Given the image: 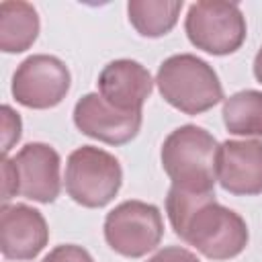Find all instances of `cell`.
<instances>
[{
	"instance_id": "cell-1",
	"label": "cell",
	"mask_w": 262,
	"mask_h": 262,
	"mask_svg": "<svg viewBox=\"0 0 262 262\" xmlns=\"http://www.w3.org/2000/svg\"><path fill=\"white\" fill-rule=\"evenodd\" d=\"M166 213L174 233L209 260H229L248 246V225L215 201V192H186L170 186Z\"/></svg>"
},
{
	"instance_id": "cell-2",
	"label": "cell",
	"mask_w": 262,
	"mask_h": 262,
	"mask_svg": "<svg viewBox=\"0 0 262 262\" xmlns=\"http://www.w3.org/2000/svg\"><path fill=\"white\" fill-rule=\"evenodd\" d=\"M217 139L196 125L174 129L162 145V166L172 186L186 192H215Z\"/></svg>"
},
{
	"instance_id": "cell-3",
	"label": "cell",
	"mask_w": 262,
	"mask_h": 262,
	"mask_svg": "<svg viewBox=\"0 0 262 262\" xmlns=\"http://www.w3.org/2000/svg\"><path fill=\"white\" fill-rule=\"evenodd\" d=\"M162 98L184 115H201L223 98L217 72L192 53H178L164 59L156 76Z\"/></svg>"
},
{
	"instance_id": "cell-4",
	"label": "cell",
	"mask_w": 262,
	"mask_h": 262,
	"mask_svg": "<svg viewBox=\"0 0 262 262\" xmlns=\"http://www.w3.org/2000/svg\"><path fill=\"white\" fill-rule=\"evenodd\" d=\"M123 170L119 160L94 145L74 149L66 164V192L74 203L100 209L108 205L119 192Z\"/></svg>"
},
{
	"instance_id": "cell-5",
	"label": "cell",
	"mask_w": 262,
	"mask_h": 262,
	"mask_svg": "<svg viewBox=\"0 0 262 262\" xmlns=\"http://www.w3.org/2000/svg\"><path fill=\"white\" fill-rule=\"evenodd\" d=\"M184 31L196 49L211 55H229L246 41V18L235 2L201 0L190 4Z\"/></svg>"
},
{
	"instance_id": "cell-6",
	"label": "cell",
	"mask_w": 262,
	"mask_h": 262,
	"mask_svg": "<svg viewBox=\"0 0 262 262\" xmlns=\"http://www.w3.org/2000/svg\"><path fill=\"white\" fill-rule=\"evenodd\" d=\"M164 235L162 213L143 201H125L104 219L106 244L125 258H141L156 250Z\"/></svg>"
},
{
	"instance_id": "cell-7",
	"label": "cell",
	"mask_w": 262,
	"mask_h": 262,
	"mask_svg": "<svg viewBox=\"0 0 262 262\" xmlns=\"http://www.w3.org/2000/svg\"><path fill=\"white\" fill-rule=\"evenodd\" d=\"M70 72L66 63L47 53L27 57L12 76V96L27 108H51L57 106L70 90Z\"/></svg>"
},
{
	"instance_id": "cell-8",
	"label": "cell",
	"mask_w": 262,
	"mask_h": 262,
	"mask_svg": "<svg viewBox=\"0 0 262 262\" xmlns=\"http://www.w3.org/2000/svg\"><path fill=\"white\" fill-rule=\"evenodd\" d=\"M74 125L88 137L108 145L131 141L141 127V113H125L111 106L100 94H84L74 106Z\"/></svg>"
},
{
	"instance_id": "cell-9",
	"label": "cell",
	"mask_w": 262,
	"mask_h": 262,
	"mask_svg": "<svg viewBox=\"0 0 262 262\" xmlns=\"http://www.w3.org/2000/svg\"><path fill=\"white\" fill-rule=\"evenodd\" d=\"M18 176V194L37 203H53L61 190L59 154L47 143H27L12 158Z\"/></svg>"
},
{
	"instance_id": "cell-10",
	"label": "cell",
	"mask_w": 262,
	"mask_h": 262,
	"mask_svg": "<svg viewBox=\"0 0 262 262\" xmlns=\"http://www.w3.org/2000/svg\"><path fill=\"white\" fill-rule=\"evenodd\" d=\"M49 242L47 221L29 205H4L0 213V250L6 260H33Z\"/></svg>"
},
{
	"instance_id": "cell-11",
	"label": "cell",
	"mask_w": 262,
	"mask_h": 262,
	"mask_svg": "<svg viewBox=\"0 0 262 262\" xmlns=\"http://www.w3.org/2000/svg\"><path fill=\"white\" fill-rule=\"evenodd\" d=\"M217 180L237 196L262 192V141H223L217 154Z\"/></svg>"
},
{
	"instance_id": "cell-12",
	"label": "cell",
	"mask_w": 262,
	"mask_h": 262,
	"mask_svg": "<svg viewBox=\"0 0 262 262\" xmlns=\"http://www.w3.org/2000/svg\"><path fill=\"white\" fill-rule=\"evenodd\" d=\"M154 80L139 61L115 59L106 63L98 76L100 96L115 108L125 113H141L143 102L149 98Z\"/></svg>"
},
{
	"instance_id": "cell-13",
	"label": "cell",
	"mask_w": 262,
	"mask_h": 262,
	"mask_svg": "<svg viewBox=\"0 0 262 262\" xmlns=\"http://www.w3.org/2000/svg\"><path fill=\"white\" fill-rule=\"evenodd\" d=\"M39 35V16L33 4L4 0L0 4V49L4 53L27 51Z\"/></svg>"
},
{
	"instance_id": "cell-14",
	"label": "cell",
	"mask_w": 262,
	"mask_h": 262,
	"mask_svg": "<svg viewBox=\"0 0 262 262\" xmlns=\"http://www.w3.org/2000/svg\"><path fill=\"white\" fill-rule=\"evenodd\" d=\"M182 0H131L127 4L129 23L143 37H162L174 29Z\"/></svg>"
},
{
	"instance_id": "cell-15",
	"label": "cell",
	"mask_w": 262,
	"mask_h": 262,
	"mask_svg": "<svg viewBox=\"0 0 262 262\" xmlns=\"http://www.w3.org/2000/svg\"><path fill=\"white\" fill-rule=\"evenodd\" d=\"M223 123L233 135L262 137V92L242 90L225 98Z\"/></svg>"
},
{
	"instance_id": "cell-16",
	"label": "cell",
	"mask_w": 262,
	"mask_h": 262,
	"mask_svg": "<svg viewBox=\"0 0 262 262\" xmlns=\"http://www.w3.org/2000/svg\"><path fill=\"white\" fill-rule=\"evenodd\" d=\"M2 129H4V133H2V139H4L2 141V151L6 156L12 149V145L20 139V117L8 104L2 106Z\"/></svg>"
},
{
	"instance_id": "cell-17",
	"label": "cell",
	"mask_w": 262,
	"mask_h": 262,
	"mask_svg": "<svg viewBox=\"0 0 262 262\" xmlns=\"http://www.w3.org/2000/svg\"><path fill=\"white\" fill-rule=\"evenodd\" d=\"M43 262H94V260H92V256L88 254V250H84L82 246L63 244V246L53 248V250L43 258Z\"/></svg>"
},
{
	"instance_id": "cell-18",
	"label": "cell",
	"mask_w": 262,
	"mask_h": 262,
	"mask_svg": "<svg viewBox=\"0 0 262 262\" xmlns=\"http://www.w3.org/2000/svg\"><path fill=\"white\" fill-rule=\"evenodd\" d=\"M2 176H4V182H2V201H4V205H8V201L18 194V176H16V168H14L12 160L6 158V156L2 160Z\"/></svg>"
},
{
	"instance_id": "cell-19",
	"label": "cell",
	"mask_w": 262,
	"mask_h": 262,
	"mask_svg": "<svg viewBox=\"0 0 262 262\" xmlns=\"http://www.w3.org/2000/svg\"><path fill=\"white\" fill-rule=\"evenodd\" d=\"M147 262H201V260L186 248L168 246V248H162L158 254H154Z\"/></svg>"
},
{
	"instance_id": "cell-20",
	"label": "cell",
	"mask_w": 262,
	"mask_h": 262,
	"mask_svg": "<svg viewBox=\"0 0 262 262\" xmlns=\"http://www.w3.org/2000/svg\"><path fill=\"white\" fill-rule=\"evenodd\" d=\"M254 76H256V80L262 84V47L258 49V53H256V57H254Z\"/></svg>"
}]
</instances>
